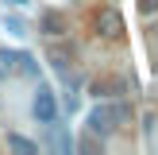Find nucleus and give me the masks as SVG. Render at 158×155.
Returning <instances> with one entry per match:
<instances>
[{
  "instance_id": "1",
  "label": "nucleus",
  "mask_w": 158,
  "mask_h": 155,
  "mask_svg": "<svg viewBox=\"0 0 158 155\" xmlns=\"http://www.w3.org/2000/svg\"><path fill=\"white\" fill-rule=\"evenodd\" d=\"M131 120V108L123 105V101H104V105H97L89 116H85V132L89 136H97V140H104V136H112L120 124H127Z\"/></svg>"
},
{
  "instance_id": "2",
  "label": "nucleus",
  "mask_w": 158,
  "mask_h": 155,
  "mask_svg": "<svg viewBox=\"0 0 158 155\" xmlns=\"http://www.w3.org/2000/svg\"><path fill=\"white\" fill-rule=\"evenodd\" d=\"M89 27H93V35H97V39H104V43H112V39H120V35H123V20H120V12H116L112 4L93 8Z\"/></svg>"
},
{
  "instance_id": "3",
  "label": "nucleus",
  "mask_w": 158,
  "mask_h": 155,
  "mask_svg": "<svg viewBox=\"0 0 158 155\" xmlns=\"http://www.w3.org/2000/svg\"><path fill=\"white\" fill-rule=\"evenodd\" d=\"M31 113H35L39 124H54V120H58V97H54V89L39 85V89H35V101H31Z\"/></svg>"
},
{
  "instance_id": "4",
  "label": "nucleus",
  "mask_w": 158,
  "mask_h": 155,
  "mask_svg": "<svg viewBox=\"0 0 158 155\" xmlns=\"http://www.w3.org/2000/svg\"><path fill=\"white\" fill-rule=\"evenodd\" d=\"M39 31H43L46 39H66L69 35V20H66V12H43L39 16Z\"/></svg>"
},
{
  "instance_id": "5",
  "label": "nucleus",
  "mask_w": 158,
  "mask_h": 155,
  "mask_svg": "<svg viewBox=\"0 0 158 155\" xmlns=\"http://www.w3.org/2000/svg\"><path fill=\"white\" fill-rule=\"evenodd\" d=\"M46 58H50V66L58 70L62 78L69 74V66H73V46L62 43V39H50V46H46Z\"/></svg>"
},
{
  "instance_id": "6",
  "label": "nucleus",
  "mask_w": 158,
  "mask_h": 155,
  "mask_svg": "<svg viewBox=\"0 0 158 155\" xmlns=\"http://www.w3.org/2000/svg\"><path fill=\"white\" fill-rule=\"evenodd\" d=\"M8 147H12V151H23V155H35V151H39V144H35V140L19 136V132H8Z\"/></svg>"
},
{
  "instance_id": "7",
  "label": "nucleus",
  "mask_w": 158,
  "mask_h": 155,
  "mask_svg": "<svg viewBox=\"0 0 158 155\" xmlns=\"http://www.w3.org/2000/svg\"><path fill=\"white\" fill-rule=\"evenodd\" d=\"M89 89H93V97H112V93H120V82L116 78H97Z\"/></svg>"
},
{
  "instance_id": "8",
  "label": "nucleus",
  "mask_w": 158,
  "mask_h": 155,
  "mask_svg": "<svg viewBox=\"0 0 158 155\" xmlns=\"http://www.w3.org/2000/svg\"><path fill=\"white\" fill-rule=\"evenodd\" d=\"M19 78H39V62L27 51H19Z\"/></svg>"
},
{
  "instance_id": "9",
  "label": "nucleus",
  "mask_w": 158,
  "mask_h": 155,
  "mask_svg": "<svg viewBox=\"0 0 158 155\" xmlns=\"http://www.w3.org/2000/svg\"><path fill=\"white\" fill-rule=\"evenodd\" d=\"M4 31L15 35V39H23V35H27V23H23L19 16H4Z\"/></svg>"
},
{
  "instance_id": "10",
  "label": "nucleus",
  "mask_w": 158,
  "mask_h": 155,
  "mask_svg": "<svg viewBox=\"0 0 158 155\" xmlns=\"http://www.w3.org/2000/svg\"><path fill=\"white\" fill-rule=\"evenodd\" d=\"M8 8H27V0H4Z\"/></svg>"
}]
</instances>
